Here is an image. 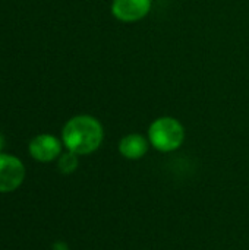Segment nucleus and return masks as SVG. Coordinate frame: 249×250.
Wrapping results in <instances>:
<instances>
[{"label":"nucleus","instance_id":"obj_2","mask_svg":"<svg viewBox=\"0 0 249 250\" xmlns=\"http://www.w3.org/2000/svg\"><path fill=\"white\" fill-rule=\"evenodd\" d=\"M148 141L158 152H173L179 149L185 141V127L175 117H158L148 127Z\"/></svg>","mask_w":249,"mask_h":250},{"label":"nucleus","instance_id":"obj_9","mask_svg":"<svg viewBox=\"0 0 249 250\" xmlns=\"http://www.w3.org/2000/svg\"><path fill=\"white\" fill-rule=\"evenodd\" d=\"M4 144H6V142H4V136L0 133V152H1V151H3V148H4Z\"/></svg>","mask_w":249,"mask_h":250},{"label":"nucleus","instance_id":"obj_8","mask_svg":"<svg viewBox=\"0 0 249 250\" xmlns=\"http://www.w3.org/2000/svg\"><path fill=\"white\" fill-rule=\"evenodd\" d=\"M51 250H69V246H68L65 242H56V243L53 245Z\"/></svg>","mask_w":249,"mask_h":250},{"label":"nucleus","instance_id":"obj_5","mask_svg":"<svg viewBox=\"0 0 249 250\" xmlns=\"http://www.w3.org/2000/svg\"><path fill=\"white\" fill-rule=\"evenodd\" d=\"M153 6V0H113L112 13L120 22H138L145 18Z\"/></svg>","mask_w":249,"mask_h":250},{"label":"nucleus","instance_id":"obj_3","mask_svg":"<svg viewBox=\"0 0 249 250\" xmlns=\"http://www.w3.org/2000/svg\"><path fill=\"white\" fill-rule=\"evenodd\" d=\"M25 179L23 163L10 154L0 152V193L16 190Z\"/></svg>","mask_w":249,"mask_h":250},{"label":"nucleus","instance_id":"obj_7","mask_svg":"<svg viewBox=\"0 0 249 250\" xmlns=\"http://www.w3.org/2000/svg\"><path fill=\"white\" fill-rule=\"evenodd\" d=\"M79 167V155L75 152H70L66 149V152H62L57 158V168L62 174H72Z\"/></svg>","mask_w":249,"mask_h":250},{"label":"nucleus","instance_id":"obj_4","mask_svg":"<svg viewBox=\"0 0 249 250\" xmlns=\"http://www.w3.org/2000/svg\"><path fill=\"white\" fill-rule=\"evenodd\" d=\"M63 142L50 133H41L31 139L28 145L29 155L38 163H51L62 154Z\"/></svg>","mask_w":249,"mask_h":250},{"label":"nucleus","instance_id":"obj_6","mask_svg":"<svg viewBox=\"0 0 249 250\" xmlns=\"http://www.w3.org/2000/svg\"><path fill=\"white\" fill-rule=\"evenodd\" d=\"M150 148V141L148 138H145L141 133H129L125 135L117 145L119 154L131 161H136L141 160Z\"/></svg>","mask_w":249,"mask_h":250},{"label":"nucleus","instance_id":"obj_1","mask_svg":"<svg viewBox=\"0 0 249 250\" xmlns=\"http://www.w3.org/2000/svg\"><path fill=\"white\" fill-rule=\"evenodd\" d=\"M103 139V125L88 114H79L69 119L62 129L63 146L79 157L95 152L101 146Z\"/></svg>","mask_w":249,"mask_h":250}]
</instances>
